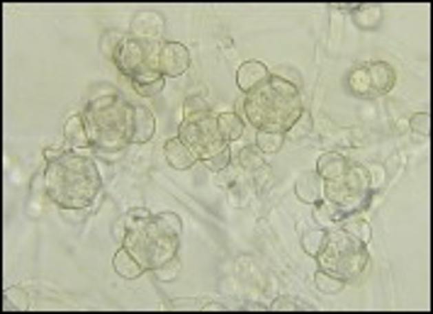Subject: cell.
<instances>
[{
    "mask_svg": "<svg viewBox=\"0 0 433 314\" xmlns=\"http://www.w3.org/2000/svg\"><path fill=\"white\" fill-rule=\"evenodd\" d=\"M83 122L93 151L105 161H117L131 144L134 105H129L117 93L100 95L88 103Z\"/></svg>",
    "mask_w": 433,
    "mask_h": 314,
    "instance_id": "cell-2",
    "label": "cell"
},
{
    "mask_svg": "<svg viewBox=\"0 0 433 314\" xmlns=\"http://www.w3.org/2000/svg\"><path fill=\"white\" fill-rule=\"evenodd\" d=\"M180 258H171L168 263H163V266H158L156 271H154V275L158 278V280H163V283H168V280H176L178 273H180Z\"/></svg>",
    "mask_w": 433,
    "mask_h": 314,
    "instance_id": "cell-32",
    "label": "cell"
},
{
    "mask_svg": "<svg viewBox=\"0 0 433 314\" xmlns=\"http://www.w3.org/2000/svg\"><path fill=\"white\" fill-rule=\"evenodd\" d=\"M217 120H220V129L229 144L244 134V120L236 112H222V115H217Z\"/></svg>",
    "mask_w": 433,
    "mask_h": 314,
    "instance_id": "cell-20",
    "label": "cell"
},
{
    "mask_svg": "<svg viewBox=\"0 0 433 314\" xmlns=\"http://www.w3.org/2000/svg\"><path fill=\"white\" fill-rule=\"evenodd\" d=\"M409 127H412L414 134L428 136L431 134V115H428V112H414V115L409 117Z\"/></svg>",
    "mask_w": 433,
    "mask_h": 314,
    "instance_id": "cell-31",
    "label": "cell"
},
{
    "mask_svg": "<svg viewBox=\"0 0 433 314\" xmlns=\"http://www.w3.org/2000/svg\"><path fill=\"white\" fill-rule=\"evenodd\" d=\"M239 163L244 168H249V171H256V168H263V154L258 151L256 147H246V149H241V154H239Z\"/></svg>",
    "mask_w": 433,
    "mask_h": 314,
    "instance_id": "cell-29",
    "label": "cell"
},
{
    "mask_svg": "<svg viewBox=\"0 0 433 314\" xmlns=\"http://www.w3.org/2000/svg\"><path fill=\"white\" fill-rule=\"evenodd\" d=\"M350 17L353 22L360 27V30H375L382 22V8L380 6H355L350 10Z\"/></svg>",
    "mask_w": 433,
    "mask_h": 314,
    "instance_id": "cell-19",
    "label": "cell"
},
{
    "mask_svg": "<svg viewBox=\"0 0 433 314\" xmlns=\"http://www.w3.org/2000/svg\"><path fill=\"white\" fill-rule=\"evenodd\" d=\"M268 76H271V68L263 61H246L241 63L239 71H236V85H239L244 93H251V90L256 88V85H261Z\"/></svg>",
    "mask_w": 433,
    "mask_h": 314,
    "instance_id": "cell-12",
    "label": "cell"
},
{
    "mask_svg": "<svg viewBox=\"0 0 433 314\" xmlns=\"http://www.w3.org/2000/svg\"><path fill=\"white\" fill-rule=\"evenodd\" d=\"M180 231H183L180 217L173 212H161L158 217H151L147 224L127 229L122 247L139 261L144 273H154L158 266L178 256Z\"/></svg>",
    "mask_w": 433,
    "mask_h": 314,
    "instance_id": "cell-4",
    "label": "cell"
},
{
    "mask_svg": "<svg viewBox=\"0 0 433 314\" xmlns=\"http://www.w3.org/2000/svg\"><path fill=\"white\" fill-rule=\"evenodd\" d=\"M314 285H317L321 293H326V295H334V293H339L341 288H344V280H339V278H334V275H329V273H324V271H317L314 273Z\"/></svg>",
    "mask_w": 433,
    "mask_h": 314,
    "instance_id": "cell-28",
    "label": "cell"
},
{
    "mask_svg": "<svg viewBox=\"0 0 433 314\" xmlns=\"http://www.w3.org/2000/svg\"><path fill=\"white\" fill-rule=\"evenodd\" d=\"M275 76H280V78H285L287 83L297 85V88H299V83H302V81H299V74H297V71H293V68H287V66H282Z\"/></svg>",
    "mask_w": 433,
    "mask_h": 314,
    "instance_id": "cell-38",
    "label": "cell"
},
{
    "mask_svg": "<svg viewBox=\"0 0 433 314\" xmlns=\"http://www.w3.org/2000/svg\"><path fill=\"white\" fill-rule=\"evenodd\" d=\"M63 154V149H47V151H44V158H47V161H54V158H59Z\"/></svg>",
    "mask_w": 433,
    "mask_h": 314,
    "instance_id": "cell-40",
    "label": "cell"
},
{
    "mask_svg": "<svg viewBox=\"0 0 433 314\" xmlns=\"http://www.w3.org/2000/svg\"><path fill=\"white\" fill-rule=\"evenodd\" d=\"M112 61L120 68V74L131 81V85H144V83H151V81L163 78L161 74L154 71L151 63H149L144 42H136V39L131 37H125V42L120 44V49H117Z\"/></svg>",
    "mask_w": 433,
    "mask_h": 314,
    "instance_id": "cell-8",
    "label": "cell"
},
{
    "mask_svg": "<svg viewBox=\"0 0 433 314\" xmlns=\"http://www.w3.org/2000/svg\"><path fill=\"white\" fill-rule=\"evenodd\" d=\"M47 198L61 209H85L103 190V176L93 156L83 151H63L47 163Z\"/></svg>",
    "mask_w": 433,
    "mask_h": 314,
    "instance_id": "cell-1",
    "label": "cell"
},
{
    "mask_svg": "<svg viewBox=\"0 0 433 314\" xmlns=\"http://www.w3.org/2000/svg\"><path fill=\"white\" fill-rule=\"evenodd\" d=\"M324 200L334 205L341 217H353L372 202V185L368 166L350 161L336 178L324 180Z\"/></svg>",
    "mask_w": 433,
    "mask_h": 314,
    "instance_id": "cell-6",
    "label": "cell"
},
{
    "mask_svg": "<svg viewBox=\"0 0 433 314\" xmlns=\"http://www.w3.org/2000/svg\"><path fill=\"white\" fill-rule=\"evenodd\" d=\"M282 144H285V134H280V132L256 129V149L261 154H277Z\"/></svg>",
    "mask_w": 433,
    "mask_h": 314,
    "instance_id": "cell-21",
    "label": "cell"
},
{
    "mask_svg": "<svg viewBox=\"0 0 433 314\" xmlns=\"http://www.w3.org/2000/svg\"><path fill=\"white\" fill-rule=\"evenodd\" d=\"M339 227L348 231V234H353L355 239H360L363 244H368V241L372 239V229L366 220H358V217H346V220L339 222Z\"/></svg>",
    "mask_w": 433,
    "mask_h": 314,
    "instance_id": "cell-23",
    "label": "cell"
},
{
    "mask_svg": "<svg viewBox=\"0 0 433 314\" xmlns=\"http://www.w3.org/2000/svg\"><path fill=\"white\" fill-rule=\"evenodd\" d=\"M163 32H166L163 15H158L154 10H141L131 20L129 37L136 39V42H156V39H163Z\"/></svg>",
    "mask_w": 433,
    "mask_h": 314,
    "instance_id": "cell-10",
    "label": "cell"
},
{
    "mask_svg": "<svg viewBox=\"0 0 433 314\" xmlns=\"http://www.w3.org/2000/svg\"><path fill=\"white\" fill-rule=\"evenodd\" d=\"M151 212H149L147 207H134V209H129L127 212V217L122 222H125V227L127 229H136V227H141V224H147L149 220H151Z\"/></svg>",
    "mask_w": 433,
    "mask_h": 314,
    "instance_id": "cell-30",
    "label": "cell"
},
{
    "mask_svg": "<svg viewBox=\"0 0 433 314\" xmlns=\"http://www.w3.org/2000/svg\"><path fill=\"white\" fill-rule=\"evenodd\" d=\"M178 139L195 154L198 161L204 163L217 156V154L231 149V144L226 142L220 129V120H217V115L212 110L185 117L180 122V129H178Z\"/></svg>",
    "mask_w": 433,
    "mask_h": 314,
    "instance_id": "cell-7",
    "label": "cell"
},
{
    "mask_svg": "<svg viewBox=\"0 0 433 314\" xmlns=\"http://www.w3.org/2000/svg\"><path fill=\"white\" fill-rule=\"evenodd\" d=\"M171 309H188V312H193V309H200L198 300H176V302H171Z\"/></svg>",
    "mask_w": 433,
    "mask_h": 314,
    "instance_id": "cell-39",
    "label": "cell"
},
{
    "mask_svg": "<svg viewBox=\"0 0 433 314\" xmlns=\"http://www.w3.org/2000/svg\"><path fill=\"white\" fill-rule=\"evenodd\" d=\"M156 120L154 112L144 105H134V132H131V144H144L154 136Z\"/></svg>",
    "mask_w": 433,
    "mask_h": 314,
    "instance_id": "cell-16",
    "label": "cell"
},
{
    "mask_svg": "<svg viewBox=\"0 0 433 314\" xmlns=\"http://www.w3.org/2000/svg\"><path fill=\"white\" fill-rule=\"evenodd\" d=\"M163 85H166V78H158V81H151V83L134 85V90L141 95V98H156V95H161Z\"/></svg>",
    "mask_w": 433,
    "mask_h": 314,
    "instance_id": "cell-34",
    "label": "cell"
},
{
    "mask_svg": "<svg viewBox=\"0 0 433 314\" xmlns=\"http://www.w3.org/2000/svg\"><path fill=\"white\" fill-rule=\"evenodd\" d=\"M309 129H312V117L307 115V112H302V117H299L297 122H295V127L287 134L293 136V139H299V136L309 134Z\"/></svg>",
    "mask_w": 433,
    "mask_h": 314,
    "instance_id": "cell-35",
    "label": "cell"
},
{
    "mask_svg": "<svg viewBox=\"0 0 433 314\" xmlns=\"http://www.w3.org/2000/svg\"><path fill=\"white\" fill-rule=\"evenodd\" d=\"M314 258L319 263V271L348 283V280L363 275V271L370 263V251H368V244L355 239L346 229L331 227V229H326V241H324L321 251Z\"/></svg>",
    "mask_w": 433,
    "mask_h": 314,
    "instance_id": "cell-5",
    "label": "cell"
},
{
    "mask_svg": "<svg viewBox=\"0 0 433 314\" xmlns=\"http://www.w3.org/2000/svg\"><path fill=\"white\" fill-rule=\"evenodd\" d=\"M324 241H326V229H324V227H314V229H309L307 234L302 236L304 253H309V256H317V253L321 251Z\"/></svg>",
    "mask_w": 433,
    "mask_h": 314,
    "instance_id": "cell-25",
    "label": "cell"
},
{
    "mask_svg": "<svg viewBox=\"0 0 433 314\" xmlns=\"http://www.w3.org/2000/svg\"><path fill=\"white\" fill-rule=\"evenodd\" d=\"M304 105L299 88L287 83L285 78L271 74L261 85L246 93L244 100V115L256 129L280 132L287 134L293 129L295 122L302 117Z\"/></svg>",
    "mask_w": 433,
    "mask_h": 314,
    "instance_id": "cell-3",
    "label": "cell"
},
{
    "mask_svg": "<svg viewBox=\"0 0 433 314\" xmlns=\"http://www.w3.org/2000/svg\"><path fill=\"white\" fill-rule=\"evenodd\" d=\"M163 154H166V158H168V163H171L176 171H188V168H193L195 166V154L190 151L188 147H185L178 136H173V139H168L166 142V149H163Z\"/></svg>",
    "mask_w": 433,
    "mask_h": 314,
    "instance_id": "cell-15",
    "label": "cell"
},
{
    "mask_svg": "<svg viewBox=\"0 0 433 314\" xmlns=\"http://www.w3.org/2000/svg\"><path fill=\"white\" fill-rule=\"evenodd\" d=\"M112 268H115V273L120 278H127V280H134V278L144 275V268L139 266V261H136L134 256H131L129 251H127L125 247L117 249L115 258H112Z\"/></svg>",
    "mask_w": 433,
    "mask_h": 314,
    "instance_id": "cell-18",
    "label": "cell"
},
{
    "mask_svg": "<svg viewBox=\"0 0 433 314\" xmlns=\"http://www.w3.org/2000/svg\"><path fill=\"white\" fill-rule=\"evenodd\" d=\"M368 78H370V95H385L394 88L397 74L387 61H370L366 63Z\"/></svg>",
    "mask_w": 433,
    "mask_h": 314,
    "instance_id": "cell-11",
    "label": "cell"
},
{
    "mask_svg": "<svg viewBox=\"0 0 433 314\" xmlns=\"http://www.w3.org/2000/svg\"><path fill=\"white\" fill-rule=\"evenodd\" d=\"M6 309H17V312H27L30 309V300L22 288H8L6 290Z\"/></svg>",
    "mask_w": 433,
    "mask_h": 314,
    "instance_id": "cell-27",
    "label": "cell"
},
{
    "mask_svg": "<svg viewBox=\"0 0 433 314\" xmlns=\"http://www.w3.org/2000/svg\"><path fill=\"white\" fill-rule=\"evenodd\" d=\"M368 171L375 173V178L370 176V185H372V193H377V190L385 185V168L382 166H368Z\"/></svg>",
    "mask_w": 433,
    "mask_h": 314,
    "instance_id": "cell-37",
    "label": "cell"
},
{
    "mask_svg": "<svg viewBox=\"0 0 433 314\" xmlns=\"http://www.w3.org/2000/svg\"><path fill=\"white\" fill-rule=\"evenodd\" d=\"M144 47L151 68L163 78H178L190 68V52L185 44L156 39V42H144Z\"/></svg>",
    "mask_w": 433,
    "mask_h": 314,
    "instance_id": "cell-9",
    "label": "cell"
},
{
    "mask_svg": "<svg viewBox=\"0 0 433 314\" xmlns=\"http://www.w3.org/2000/svg\"><path fill=\"white\" fill-rule=\"evenodd\" d=\"M348 88L353 90V95H360V98L370 95V78H368L366 66L353 68V74L348 76Z\"/></svg>",
    "mask_w": 433,
    "mask_h": 314,
    "instance_id": "cell-24",
    "label": "cell"
},
{
    "mask_svg": "<svg viewBox=\"0 0 433 314\" xmlns=\"http://www.w3.org/2000/svg\"><path fill=\"white\" fill-rule=\"evenodd\" d=\"M314 217H317V222L324 227V229H331V227H336L341 220H344L339 209H336L334 205L326 202V200H321V202L314 205Z\"/></svg>",
    "mask_w": 433,
    "mask_h": 314,
    "instance_id": "cell-22",
    "label": "cell"
},
{
    "mask_svg": "<svg viewBox=\"0 0 433 314\" xmlns=\"http://www.w3.org/2000/svg\"><path fill=\"white\" fill-rule=\"evenodd\" d=\"M125 42V34L117 30H107L103 34V39H100V52L105 54L107 59H115L117 49H120V44Z\"/></svg>",
    "mask_w": 433,
    "mask_h": 314,
    "instance_id": "cell-26",
    "label": "cell"
},
{
    "mask_svg": "<svg viewBox=\"0 0 433 314\" xmlns=\"http://www.w3.org/2000/svg\"><path fill=\"white\" fill-rule=\"evenodd\" d=\"M63 139H66L68 151H83V149L90 147L88 129H85L83 115L68 117L66 125H63Z\"/></svg>",
    "mask_w": 433,
    "mask_h": 314,
    "instance_id": "cell-14",
    "label": "cell"
},
{
    "mask_svg": "<svg viewBox=\"0 0 433 314\" xmlns=\"http://www.w3.org/2000/svg\"><path fill=\"white\" fill-rule=\"evenodd\" d=\"M200 112H209V105L204 98H188L183 105V117H193L200 115Z\"/></svg>",
    "mask_w": 433,
    "mask_h": 314,
    "instance_id": "cell-33",
    "label": "cell"
},
{
    "mask_svg": "<svg viewBox=\"0 0 433 314\" xmlns=\"http://www.w3.org/2000/svg\"><path fill=\"white\" fill-rule=\"evenodd\" d=\"M295 193H297V198L302 200V202H309V205L321 202L324 200V178L317 171L302 173V176L297 178V183H295Z\"/></svg>",
    "mask_w": 433,
    "mask_h": 314,
    "instance_id": "cell-13",
    "label": "cell"
},
{
    "mask_svg": "<svg viewBox=\"0 0 433 314\" xmlns=\"http://www.w3.org/2000/svg\"><path fill=\"white\" fill-rule=\"evenodd\" d=\"M350 163V158H346L344 154L339 151H326L319 156L317 161V173L321 176L324 180H329V178H336L339 173L346 171V166Z\"/></svg>",
    "mask_w": 433,
    "mask_h": 314,
    "instance_id": "cell-17",
    "label": "cell"
},
{
    "mask_svg": "<svg viewBox=\"0 0 433 314\" xmlns=\"http://www.w3.org/2000/svg\"><path fill=\"white\" fill-rule=\"evenodd\" d=\"M229 163H231V149H226V151H222V154H217L214 158H209L207 168L209 171H224Z\"/></svg>",
    "mask_w": 433,
    "mask_h": 314,
    "instance_id": "cell-36",
    "label": "cell"
}]
</instances>
